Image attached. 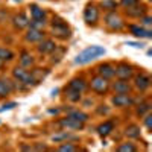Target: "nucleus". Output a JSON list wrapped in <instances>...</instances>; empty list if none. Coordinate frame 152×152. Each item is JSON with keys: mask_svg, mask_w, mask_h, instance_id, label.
I'll use <instances>...</instances> for the list:
<instances>
[{"mask_svg": "<svg viewBox=\"0 0 152 152\" xmlns=\"http://www.w3.org/2000/svg\"><path fill=\"white\" fill-rule=\"evenodd\" d=\"M105 24L111 29V31H120L125 28V21L123 18L117 14L116 11H111L105 15Z\"/></svg>", "mask_w": 152, "mask_h": 152, "instance_id": "nucleus-3", "label": "nucleus"}, {"mask_svg": "<svg viewBox=\"0 0 152 152\" xmlns=\"http://www.w3.org/2000/svg\"><path fill=\"white\" fill-rule=\"evenodd\" d=\"M28 24H29V18L26 17L24 12H20L18 15L14 17V26L17 29H24V28H28Z\"/></svg>", "mask_w": 152, "mask_h": 152, "instance_id": "nucleus-18", "label": "nucleus"}, {"mask_svg": "<svg viewBox=\"0 0 152 152\" xmlns=\"http://www.w3.org/2000/svg\"><path fill=\"white\" fill-rule=\"evenodd\" d=\"M12 58H14V53H12L9 49H6V47H0V59H2L3 62L11 61Z\"/></svg>", "mask_w": 152, "mask_h": 152, "instance_id": "nucleus-30", "label": "nucleus"}, {"mask_svg": "<svg viewBox=\"0 0 152 152\" xmlns=\"http://www.w3.org/2000/svg\"><path fill=\"white\" fill-rule=\"evenodd\" d=\"M44 37H46L44 31L32 29V28H29L28 32H26V35H24V38H26V41H28V43H40Z\"/></svg>", "mask_w": 152, "mask_h": 152, "instance_id": "nucleus-11", "label": "nucleus"}, {"mask_svg": "<svg viewBox=\"0 0 152 152\" xmlns=\"http://www.w3.org/2000/svg\"><path fill=\"white\" fill-rule=\"evenodd\" d=\"M97 73H99V76H102V78L110 81L114 78V67L111 64H100L97 67Z\"/></svg>", "mask_w": 152, "mask_h": 152, "instance_id": "nucleus-15", "label": "nucleus"}, {"mask_svg": "<svg viewBox=\"0 0 152 152\" xmlns=\"http://www.w3.org/2000/svg\"><path fill=\"white\" fill-rule=\"evenodd\" d=\"M29 11H31V15L32 18H46V11L37 5H31L29 6Z\"/></svg>", "mask_w": 152, "mask_h": 152, "instance_id": "nucleus-23", "label": "nucleus"}, {"mask_svg": "<svg viewBox=\"0 0 152 152\" xmlns=\"http://www.w3.org/2000/svg\"><path fill=\"white\" fill-rule=\"evenodd\" d=\"M3 66H5V62H3L2 59H0V70H2V69H3Z\"/></svg>", "mask_w": 152, "mask_h": 152, "instance_id": "nucleus-41", "label": "nucleus"}, {"mask_svg": "<svg viewBox=\"0 0 152 152\" xmlns=\"http://www.w3.org/2000/svg\"><path fill=\"white\" fill-rule=\"evenodd\" d=\"M84 20L88 26H94L99 21V8L93 3H88L84 9Z\"/></svg>", "mask_w": 152, "mask_h": 152, "instance_id": "nucleus-4", "label": "nucleus"}, {"mask_svg": "<svg viewBox=\"0 0 152 152\" xmlns=\"http://www.w3.org/2000/svg\"><path fill=\"white\" fill-rule=\"evenodd\" d=\"M31 73H32V76H34L35 84H38V82H41V79H43V78H46V76H47L49 70H46V69H44V72H41V69H35V70H32Z\"/></svg>", "mask_w": 152, "mask_h": 152, "instance_id": "nucleus-27", "label": "nucleus"}, {"mask_svg": "<svg viewBox=\"0 0 152 152\" xmlns=\"http://www.w3.org/2000/svg\"><path fill=\"white\" fill-rule=\"evenodd\" d=\"M14 90V85L11 81H0V97H6L11 94V91Z\"/></svg>", "mask_w": 152, "mask_h": 152, "instance_id": "nucleus-19", "label": "nucleus"}, {"mask_svg": "<svg viewBox=\"0 0 152 152\" xmlns=\"http://www.w3.org/2000/svg\"><path fill=\"white\" fill-rule=\"evenodd\" d=\"M66 96H67V99L70 100V102H78V100L81 99V91L73 90V88L67 87L66 88Z\"/></svg>", "mask_w": 152, "mask_h": 152, "instance_id": "nucleus-24", "label": "nucleus"}, {"mask_svg": "<svg viewBox=\"0 0 152 152\" xmlns=\"http://www.w3.org/2000/svg\"><path fill=\"white\" fill-rule=\"evenodd\" d=\"M128 29H129V32H131L134 37H137V38H151V37H152L151 29H146V28H143V26H138V24H129Z\"/></svg>", "mask_w": 152, "mask_h": 152, "instance_id": "nucleus-10", "label": "nucleus"}, {"mask_svg": "<svg viewBox=\"0 0 152 152\" xmlns=\"http://www.w3.org/2000/svg\"><path fill=\"white\" fill-rule=\"evenodd\" d=\"M132 75H134V69L129 64L122 62V64H119L117 67H114V76H117L119 79L128 81L129 78H132Z\"/></svg>", "mask_w": 152, "mask_h": 152, "instance_id": "nucleus-7", "label": "nucleus"}, {"mask_svg": "<svg viewBox=\"0 0 152 152\" xmlns=\"http://www.w3.org/2000/svg\"><path fill=\"white\" fill-rule=\"evenodd\" d=\"M134 85H135V88L137 90H140V91H145V90H148L149 88V85H151V78L148 75H145V73H140L135 78V81H134Z\"/></svg>", "mask_w": 152, "mask_h": 152, "instance_id": "nucleus-14", "label": "nucleus"}, {"mask_svg": "<svg viewBox=\"0 0 152 152\" xmlns=\"http://www.w3.org/2000/svg\"><path fill=\"white\" fill-rule=\"evenodd\" d=\"M55 49H56V43L53 40H49V38H43L38 43V52L43 55H50Z\"/></svg>", "mask_w": 152, "mask_h": 152, "instance_id": "nucleus-9", "label": "nucleus"}, {"mask_svg": "<svg viewBox=\"0 0 152 152\" xmlns=\"http://www.w3.org/2000/svg\"><path fill=\"white\" fill-rule=\"evenodd\" d=\"M145 126L148 129H152V116H151V113H148V114H145Z\"/></svg>", "mask_w": 152, "mask_h": 152, "instance_id": "nucleus-37", "label": "nucleus"}, {"mask_svg": "<svg viewBox=\"0 0 152 152\" xmlns=\"http://www.w3.org/2000/svg\"><path fill=\"white\" fill-rule=\"evenodd\" d=\"M20 66L24 69H29L31 66H34V56L28 52H23L20 56Z\"/></svg>", "mask_w": 152, "mask_h": 152, "instance_id": "nucleus-22", "label": "nucleus"}, {"mask_svg": "<svg viewBox=\"0 0 152 152\" xmlns=\"http://www.w3.org/2000/svg\"><path fill=\"white\" fill-rule=\"evenodd\" d=\"M140 26H143V28H146V29H149L151 26H152V18L149 17V15H143V17H140Z\"/></svg>", "mask_w": 152, "mask_h": 152, "instance_id": "nucleus-35", "label": "nucleus"}, {"mask_svg": "<svg viewBox=\"0 0 152 152\" xmlns=\"http://www.w3.org/2000/svg\"><path fill=\"white\" fill-rule=\"evenodd\" d=\"M35 149H38V151H41V149H43V151H46L47 148H46L44 145H43V146H41V145H35Z\"/></svg>", "mask_w": 152, "mask_h": 152, "instance_id": "nucleus-39", "label": "nucleus"}, {"mask_svg": "<svg viewBox=\"0 0 152 152\" xmlns=\"http://www.w3.org/2000/svg\"><path fill=\"white\" fill-rule=\"evenodd\" d=\"M117 2L116 0H102V2H100V8L102 9H105V11H108V12H111V11H114L117 8Z\"/></svg>", "mask_w": 152, "mask_h": 152, "instance_id": "nucleus-26", "label": "nucleus"}, {"mask_svg": "<svg viewBox=\"0 0 152 152\" xmlns=\"http://www.w3.org/2000/svg\"><path fill=\"white\" fill-rule=\"evenodd\" d=\"M79 148L76 146V145H72L70 142H67V143H64V145H61L59 148H58V151L59 152H75V151H78Z\"/></svg>", "mask_w": 152, "mask_h": 152, "instance_id": "nucleus-33", "label": "nucleus"}, {"mask_svg": "<svg viewBox=\"0 0 152 152\" xmlns=\"http://www.w3.org/2000/svg\"><path fill=\"white\" fill-rule=\"evenodd\" d=\"M140 2H142V0H120V5L123 8H131V6L140 3Z\"/></svg>", "mask_w": 152, "mask_h": 152, "instance_id": "nucleus-36", "label": "nucleus"}, {"mask_svg": "<svg viewBox=\"0 0 152 152\" xmlns=\"http://www.w3.org/2000/svg\"><path fill=\"white\" fill-rule=\"evenodd\" d=\"M28 26L32 28V29H40V31H43L44 26H46V18H32V20H29Z\"/></svg>", "mask_w": 152, "mask_h": 152, "instance_id": "nucleus-25", "label": "nucleus"}, {"mask_svg": "<svg viewBox=\"0 0 152 152\" xmlns=\"http://www.w3.org/2000/svg\"><path fill=\"white\" fill-rule=\"evenodd\" d=\"M64 52H66V49L56 46V49L53 50L52 53H50V55H52V62H59L61 58H62V55H64Z\"/></svg>", "mask_w": 152, "mask_h": 152, "instance_id": "nucleus-32", "label": "nucleus"}, {"mask_svg": "<svg viewBox=\"0 0 152 152\" xmlns=\"http://www.w3.org/2000/svg\"><path fill=\"white\" fill-rule=\"evenodd\" d=\"M59 125L62 126V128H67V129H82V126H84L82 122L76 120V119H73V117H70V116L61 119Z\"/></svg>", "mask_w": 152, "mask_h": 152, "instance_id": "nucleus-13", "label": "nucleus"}, {"mask_svg": "<svg viewBox=\"0 0 152 152\" xmlns=\"http://www.w3.org/2000/svg\"><path fill=\"white\" fill-rule=\"evenodd\" d=\"M90 88L96 93H107L108 88H110V82H108V79H105V78L97 75V76H94V78H91Z\"/></svg>", "mask_w": 152, "mask_h": 152, "instance_id": "nucleus-6", "label": "nucleus"}, {"mask_svg": "<svg viewBox=\"0 0 152 152\" xmlns=\"http://www.w3.org/2000/svg\"><path fill=\"white\" fill-rule=\"evenodd\" d=\"M128 44H129V46H134V47H142V46H143L142 43H140V44H138V43H128Z\"/></svg>", "mask_w": 152, "mask_h": 152, "instance_id": "nucleus-40", "label": "nucleus"}, {"mask_svg": "<svg viewBox=\"0 0 152 152\" xmlns=\"http://www.w3.org/2000/svg\"><path fill=\"white\" fill-rule=\"evenodd\" d=\"M69 116L73 117V119H76V120H79V122H82V123H85L88 120V114L84 113V111H72Z\"/></svg>", "mask_w": 152, "mask_h": 152, "instance_id": "nucleus-29", "label": "nucleus"}, {"mask_svg": "<svg viewBox=\"0 0 152 152\" xmlns=\"http://www.w3.org/2000/svg\"><path fill=\"white\" fill-rule=\"evenodd\" d=\"M52 32L56 38H61V40H66V38L70 37V29L67 26V23H64L62 20H53L52 23Z\"/></svg>", "mask_w": 152, "mask_h": 152, "instance_id": "nucleus-5", "label": "nucleus"}, {"mask_svg": "<svg viewBox=\"0 0 152 152\" xmlns=\"http://www.w3.org/2000/svg\"><path fill=\"white\" fill-rule=\"evenodd\" d=\"M125 135L128 137V138H140L142 132H140V128H138L137 125H128L126 126V129H125Z\"/></svg>", "mask_w": 152, "mask_h": 152, "instance_id": "nucleus-20", "label": "nucleus"}, {"mask_svg": "<svg viewBox=\"0 0 152 152\" xmlns=\"http://www.w3.org/2000/svg\"><path fill=\"white\" fill-rule=\"evenodd\" d=\"M14 107H15V104L12 102V104H8V105H5V107H3L2 110H9V108H14Z\"/></svg>", "mask_w": 152, "mask_h": 152, "instance_id": "nucleus-38", "label": "nucleus"}, {"mask_svg": "<svg viewBox=\"0 0 152 152\" xmlns=\"http://www.w3.org/2000/svg\"><path fill=\"white\" fill-rule=\"evenodd\" d=\"M12 76H14V79L20 84H24V85H34L35 81H34V76L29 70H26L24 67H15L12 70Z\"/></svg>", "mask_w": 152, "mask_h": 152, "instance_id": "nucleus-2", "label": "nucleus"}, {"mask_svg": "<svg viewBox=\"0 0 152 152\" xmlns=\"http://www.w3.org/2000/svg\"><path fill=\"white\" fill-rule=\"evenodd\" d=\"M113 90L116 93H129L131 91V85L125 79H119V81H116L113 84Z\"/></svg>", "mask_w": 152, "mask_h": 152, "instance_id": "nucleus-17", "label": "nucleus"}, {"mask_svg": "<svg viewBox=\"0 0 152 152\" xmlns=\"http://www.w3.org/2000/svg\"><path fill=\"white\" fill-rule=\"evenodd\" d=\"M117 151L119 152H135L137 151V146L134 143L126 142V143H122L120 146H117Z\"/></svg>", "mask_w": 152, "mask_h": 152, "instance_id": "nucleus-31", "label": "nucleus"}, {"mask_svg": "<svg viewBox=\"0 0 152 152\" xmlns=\"http://www.w3.org/2000/svg\"><path fill=\"white\" fill-rule=\"evenodd\" d=\"M132 97L129 96V93H117L113 97V104L119 107V108H125V107H131L132 105Z\"/></svg>", "mask_w": 152, "mask_h": 152, "instance_id": "nucleus-8", "label": "nucleus"}, {"mask_svg": "<svg viewBox=\"0 0 152 152\" xmlns=\"http://www.w3.org/2000/svg\"><path fill=\"white\" fill-rule=\"evenodd\" d=\"M105 55V49L100 47V46H88L87 49H84L82 52H79L75 58V64H79V66H84V64H88L91 62L93 59L99 58Z\"/></svg>", "mask_w": 152, "mask_h": 152, "instance_id": "nucleus-1", "label": "nucleus"}, {"mask_svg": "<svg viewBox=\"0 0 152 152\" xmlns=\"http://www.w3.org/2000/svg\"><path fill=\"white\" fill-rule=\"evenodd\" d=\"M52 140L53 142H62V140H78V137L70 134V132H62L59 135H53L52 137Z\"/></svg>", "mask_w": 152, "mask_h": 152, "instance_id": "nucleus-28", "label": "nucleus"}, {"mask_svg": "<svg viewBox=\"0 0 152 152\" xmlns=\"http://www.w3.org/2000/svg\"><path fill=\"white\" fill-rule=\"evenodd\" d=\"M69 87L70 88H73V90H78V91H84L85 88H87V82L82 79V78H75V79H72L70 81V84H69Z\"/></svg>", "mask_w": 152, "mask_h": 152, "instance_id": "nucleus-21", "label": "nucleus"}, {"mask_svg": "<svg viewBox=\"0 0 152 152\" xmlns=\"http://www.w3.org/2000/svg\"><path fill=\"white\" fill-rule=\"evenodd\" d=\"M113 131H114V122H111V120H107V122L100 123V125L97 126V134H99L100 137H107V135H110Z\"/></svg>", "mask_w": 152, "mask_h": 152, "instance_id": "nucleus-16", "label": "nucleus"}, {"mask_svg": "<svg viewBox=\"0 0 152 152\" xmlns=\"http://www.w3.org/2000/svg\"><path fill=\"white\" fill-rule=\"evenodd\" d=\"M146 12H148L146 6L140 5V3H137L131 8H126V14H128V17H131V18H140L146 14Z\"/></svg>", "mask_w": 152, "mask_h": 152, "instance_id": "nucleus-12", "label": "nucleus"}, {"mask_svg": "<svg viewBox=\"0 0 152 152\" xmlns=\"http://www.w3.org/2000/svg\"><path fill=\"white\" fill-rule=\"evenodd\" d=\"M148 113H151V104L149 102H143V104L138 105V108H137L138 116H145V114H148Z\"/></svg>", "mask_w": 152, "mask_h": 152, "instance_id": "nucleus-34", "label": "nucleus"}]
</instances>
